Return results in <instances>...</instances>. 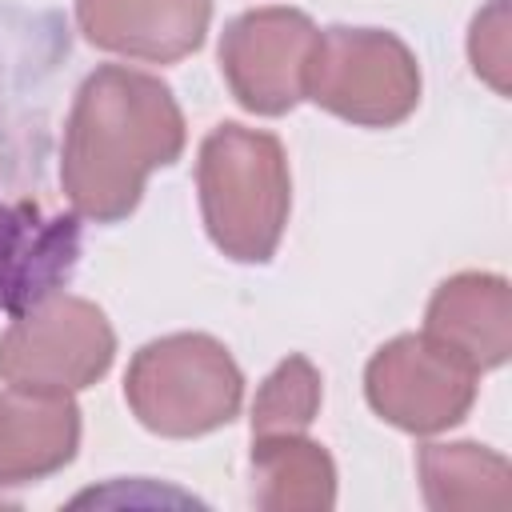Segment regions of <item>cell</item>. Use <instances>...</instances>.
Returning <instances> with one entry per match:
<instances>
[{"label":"cell","instance_id":"obj_2","mask_svg":"<svg viewBox=\"0 0 512 512\" xmlns=\"http://www.w3.org/2000/svg\"><path fill=\"white\" fill-rule=\"evenodd\" d=\"M200 212L212 244L240 260H272L292 204L288 156L272 132L244 124H220L204 136L196 160Z\"/></svg>","mask_w":512,"mask_h":512},{"label":"cell","instance_id":"obj_13","mask_svg":"<svg viewBox=\"0 0 512 512\" xmlns=\"http://www.w3.org/2000/svg\"><path fill=\"white\" fill-rule=\"evenodd\" d=\"M420 488L436 512H508L512 468L480 444H424L416 456Z\"/></svg>","mask_w":512,"mask_h":512},{"label":"cell","instance_id":"obj_7","mask_svg":"<svg viewBox=\"0 0 512 512\" xmlns=\"http://www.w3.org/2000/svg\"><path fill=\"white\" fill-rule=\"evenodd\" d=\"M316 24L296 8H252L224 28L220 72L256 116H280L304 100Z\"/></svg>","mask_w":512,"mask_h":512},{"label":"cell","instance_id":"obj_11","mask_svg":"<svg viewBox=\"0 0 512 512\" xmlns=\"http://www.w3.org/2000/svg\"><path fill=\"white\" fill-rule=\"evenodd\" d=\"M80 444V408L72 392L4 388L0 392V484H32L60 472Z\"/></svg>","mask_w":512,"mask_h":512},{"label":"cell","instance_id":"obj_9","mask_svg":"<svg viewBox=\"0 0 512 512\" xmlns=\"http://www.w3.org/2000/svg\"><path fill=\"white\" fill-rule=\"evenodd\" d=\"M424 336L468 364L476 376L500 368L512 348V292L496 272H460L444 280L424 312Z\"/></svg>","mask_w":512,"mask_h":512},{"label":"cell","instance_id":"obj_4","mask_svg":"<svg viewBox=\"0 0 512 512\" xmlns=\"http://www.w3.org/2000/svg\"><path fill=\"white\" fill-rule=\"evenodd\" d=\"M304 100L360 128H392L420 104V68L400 36L336 24L316 32Z\"/></svg>","mask_w":512,"mask_h":512},{"label":"cell","instance_id":"obj_10","mask_svg":"<svg viewBox=\"0 0 512 512\" xmlns=\"http://www.w3.org/2000/svg\"><path fill=\"white\" fill-rule=\"evenodd\" d=\"M80 252L72 220L44 216L36 204L0 200V312H24L56 292Z\"/></svg>","mask_w":512,"mask_h":512},{"label":"cell","instance_id":"obj_5","mask_svg":"<svg viewBox=\"0 0 512 512\" xmlns=\"http://www.w3.org/2000/svg\"><path fill=\"white\" fill-rule=\"evenodd\" d=\"M116 356L108 316L72 292H48L0 336V380L36 392H80L96 384Z\"/></svg>","mask_w":512,"mask_h":512},{"label":"cell","instance_id":"obj_3","mask_svg":"<svg viewBox=\"0 0 512 512\" xmlns=\"http://www.w3.org/2000/svg\"><path fill=\"white\" fill-rule=\"evenodd\" d=\"M124 400L148 432L188 440L216 432L240 412L244 376L220 340L204 332H176L132 356Z\"/></svg>","mask_w":512,"mask_h":512},{"label":"cell","instance_id":"obj_12","mask_svg":"<svg viewBox=\"0 0 512 512\" xmlns=\"http://www.w3.org/2000/svg\"><path fill=\"white\" fill-rule=\"evenodd\" d=\"M252 500L268 512H324L336 500L332 456L304 432L252 436Z\"/></svg>","mask_w":512,"mask_h":512},{"label":"cell","instance_id":"obj_15","mask_svg":"<svg viewBox=\"0 0 512 512\" xmlns=\"http://www.w3.org/2000/svg\"><path fill=\"white\" fill-rule=\"evenodd\" d=\"M468 60L480 80L508 96V0H492L484 12H476L468 32Z\"/></svg>","mask_w":512,"mask_h":512},{"label":"cell","instance_id":"obj_1","mask_svg":"<svg viewBox=\"0 0 512 512\" xmlns=\"http://www.w3.org/2000/svg\"><path fill=\"white\" fill-rule=\"evenodd\" d=\"M180 152L184 116L172 88L148 72L104 64L76 92L60 184L76 216L116 224L140 204L144 180Z\"/></svg>","mask_w":512,"mask_h":512},{"label":"cell","instance_id":"obj_6","mask_svg":"<svg viewBox=\"0 0 512 512\" xmlns=\"http://www.w3.org/2000/svg\"><path fill=\"white\" fill-rule=\"evenodd\" d=\"M364 392L380 420L416 436H432L468 416L476 400V372L432 344L424 332L396 336L368 360Z\"/></svg>","mask_w":512,"mask_h":512},{"label":"cell","instance_id":"obj_8","mask_svg":"<svg viewBox=\"0 0 512 512\" xmlns=\"http://www.w3.org/2000/svg\"><path fill=\"white\" fill-rule=\"evenodd\" d=\"M76 20L104 52L172 64L204 44L212 0H76Z\"/></svg>","mask_w":512,"mask_h":512},{"label":"cell","instance_id":"obj_14","mask_svg":"<svg viewBox=\"0 0 512 512\" xmlns=\"http://www.w3.org/2000/svg\"><path fill=\"white\" fill-rule=\"evenodd\" d=\"M320 408V372L308 356H288L252 400V436L304 432Z\"/></svg>","mask_w":512,"mask_h":512}]
</instances>
